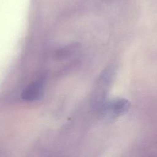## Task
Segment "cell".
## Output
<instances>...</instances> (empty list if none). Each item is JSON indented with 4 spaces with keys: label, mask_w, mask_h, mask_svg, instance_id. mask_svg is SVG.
<instances>
[{
    "label": "cell",
    "mask_w": 157,
    "mask_h": 157,
    "mask_svg": "<svg viewBox=\"0 0 157 157\" xmlns=\"http://www.w3.org/2000/svg\"><path fill=\"white\" fill-rule=\"evenodd\" d=\"M130 102L128 100L116 98L104 102L100 109L106 117L109 118H117L126 113L130 108Z\"/></svg>",
    "instance_id": "obj_1"
},
{
    "label": "cell",
    "mask_w": 157,
    "mask_h": 157,
    "mask_svg": "<svg viewBox=\"0 0 157 157\" xmlns=\"http://www.w3.org/2000/svg\"><path fill=\"white\" fill-rule=\"evenodd\" d=\"M44 81L37 80L29 85L22 92L21 97L26 101H35L40 99L43 94Z\"/></svg>",
    "instance_id": "obj_2"
}]
</instances>
